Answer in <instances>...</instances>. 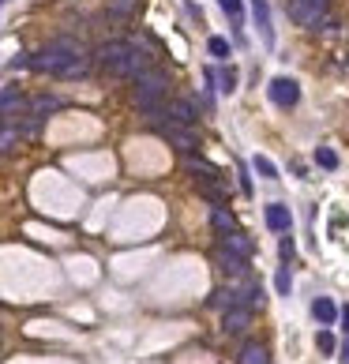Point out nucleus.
Masks as SVG:
<instances>
[{
  "label": "nucleus",
  "instance_id": "f257e3e1",
  "mask_svg": "<svg viewBox=\"0 0 349 364\" xmlns=\"http://www.w3.org/2000/svg\"><path fill=\"white\" fill-rule=\"evenodd\" d=\"M83 57H86V53H83V45H79V42H71V38H57V42L42 45V53L34 57V68H38V72H49V75L64 79L68 68L79 64Z\"/></svg>",
  "mask_w": 349,
  "mask_h": 364
},
{
  "label": "nucleus",
  "instance_id": "f03ea898",
  "mask_svg": "<svg viewBox=\"0 0 349 364\" xmlns=\"http://www.w3.org/2000/svg\"><path fill=\"white\" fill-rule=\"evenodd\" d=\"M165 90H169V79L162 72H147L136 79V106L143 113H162V101H165Z\"/></svg>",
  "mask_w": 349,
  "mask_h": 364
},
{
  "label": "nucleus",
  "instance_id": "7ed1b4c3",
  "mask_svg": "<svg viewBox=\"0 0 349 364\" xmlns=\"http://www.w3.org/2000/svg\"><path fill=\"white\" fill-rule=\"evenodd\" d=\"M132 49H136V45H128V42H106L98 49V68L106 75H128Z\"/></svg>",
  "mask_w": 349,
  "mask_h": 364
},
{
  "label": "nucleus",
  "instance_id": "20e7f679",
  "mask_svg": "<svg viewBox=\"0 0 349 364\" xmlns=\"http://www.w3.org/2000/svg\"><path fill=\"white\" fill-rule=\"evenodd\" d=\"M289 15L300 23V27L315 30L323 19H327V0H289Z\"/></svg>",
  "mask_w": 349,
  "mask_h": 364
},
{
  "label": "nucleus",
  "instance_id": "39448f33",
  "mask_svg": "<svg viewBox=\"0 0 349 364\" xmlns=\"http://www.w3.org/2000/svg\"><path fill=\"white\" fill-rule=\"evenodd\" d=\"M158 136L169 139L177 150H184V154H192L195 147H200V139H195L192 124H180V121H169V124H158Z\"/></svg>",
  "mask_w": 349,
  "mask_h": 364
},
{
  "label": "nucleus",
  "instance_id": "423d86ee",
  "mask_svg": "<svg viewBox=\"0 0 349 364\" xmlns=\"http://www.w3.org/2000/svg\"><path fill=\"white\" fill-rule=\"evenodd\" d=\"M267 94H271V101H274V106H282V109H289V106H297V101H300V86H297V79H289V75L271 79Z\"/></svg>",
  "mask_w": 349,
  "mask_h": 364
},
{
  "label": "nucleus",
  "instance_id": "0eeeda50",
  "mask_svg": "<svg viewBox=\"0 0 349 364\" xmlns=\"http://www.w3.org/2000/svg\"><path fill=\"white\" fill-rule=\"evenodd\" d=\"M252 15H256V27L263 45H274V27H271V4L267 0H252Z\"/></svg>",
  "mask_w": 349,
  "mask_h": 364
},
{
  "label": "nucleus",
  "instance_id": "6e6552de",
  "mask_svg": "<svg viewBox=\"0 0 349 364\" xmlns=\"http://www.w3.org/2000/svg\"><path fill=\"white\" fill-rule=\"evenodd\" d=\"M248 323H252V308H229L226 312V319H221V330H226V335H244V330H248Z\"/></svg>",
  "mask_w": 349,
  "mask_h": 364
},
{
  "label": "nucleus",
  "instance_id": "1a4fd4ad",
  "mask_svg": "<svg viewBox=\"0 0 349 364\" xmlns=\"http://www.w3.org/2000/svg\"><path fill=\"white\" fill-rule=\"evenodd\" d=\"M312 315L323 323V327H335V323L342 319V312L335 308V300H330V297H315L312 300Z\"/></svg>",
  "mask_w": 349,
  "mask_h": 364
},
{
  "label": "nucleus",
  "instance_id": "9d476101",
  "mask_svg": "<svg viewBox=\"0 0 349 364\" xmlns=\"http://www.w3.org/2000/svg\"><path fill=\"white\" fill-rule=\"evenodd\" d=\"M267 226H271L274 233H289V226H293L289 207H282V203H271V207H267Z\"/></svg>",
  "mask_w": 349,
  "mask_h": 364
},
{
  "label": "nucleus",
  "instance_id": "9b49d317",
  "mask_svg": "<svg viewBox=\"0 0 349 364\" xmlns=\"http://www.w3.org/2000/svg\"><path fill=\"white\" fill-rule=\"evenodd\" d=\"M27 109V101L15 94V86H4V124H15V117Z\"/></svg>",
  "mask_w": 349,
  "mask_h": 364
},
{
  "label": "nucleus",
  "instance_id": "f8f14e48",
  "mask_svg": "<svg viewBox=\"0 0 349 364\" xmlns=\"http://www.w3.org/2000/svg\"><path fill=\"white\" fill-rule=\"evenodd\" d=\"M221 248L237 252V256H244V259L252 256V241H248V236L241 233V229H233V233H226V236H221Z\"/></svg>",
  "mask_w": 349,
  "mask_h": 364
},
{
  "label": "nucleus",
  "instance_id": "ddd939ff",
  "mask_svg": "<svg viewBox=\"0 0 349 364\" xmlns=\"http://www.w3.org/2000/svg\"><path fill=\"white\" fill-rule=\"evenodd\" d=\"M237 364H271V357H267V350L259 342H248L241 350V361H237Z\"/></svg>",
  "mask_w": 349,
  "mask_h": 364
},
{
  "label": "nucleus",
  "instance_id": "4468645a",
  "mask_svg": "<svg viewBox=\"0 0 349 364\" xmlns=\"http://www.w3.org/2000/svg\"><path fill=\"white\" fill-rule=\"evenodd\" d=\"M169 117H173V121H180V124H192L195 121V106L188 98H180V101H173V106H169Z\"/></svg>",
  "mask_w": 349,
  "mask_h": 364
},
{
  "label": "nucleus",
  "instance_id": "2eb2a0df",
  "mask_svg": "<svg viewBox=\"0 0 349 364\" xmlns=\"http://www.w3.org/2000/svg\"><path fill=\"white\" fill-rule=\"evenodd\" d=\"M218 263H221V271H229V274H244V256H237V252H229V248L218 252Z\"/></svg>",
  "mask_w": 349,
  "mask_h": 364
},
{
  "label": "nucleus",
  "instance_id": "dca6fc26",
  "mask_svg": "<svg viewBox=\"0 0 349 364\" xmlns=\"http://www.w3.org/2000/svg\"><path fill=\"white\" fill-rule=\"evenodd\" d=\"M252 169H256L263 180H278V169H274V162H271V158H263V154L252 158Z\"/></svg>",
  "mask_w": 349,
  "mask_h": 364
},
{
  "label": "nucleus",
  "instance_id": "f3484780",
  "mask_svg": "<svg viewBox=\"0 0 349 364\" xmlns=\"http://www.w3.org/2000/svg\"><path fill=\"white\" fill-rule=\"evenodd\" d=\"M150 72V57H147V53H143V49H132V64H128V75H147Z\"/></svg>",
  "mask_w": 349,
  "mask_h": 364
},
{
  "label": "nucleus",
  "instance_id": "a211bd4d",
  "mask_svg": "<svg viewBox=\"0 0 349 364\" xmlns=\"http://www.w3.org/2000/svg\"><path fill=\"white\" fill-rule=\"evenodd\" d=\"M210 221H214V229H218L221 236L226 233H233V218L226 215V207H214V215H210Z\"/></svg>",
  "mask_w": 349,
  "mask_h": 364
},
{
  "label": "nucleus",
  "instance_id": "6ab92c4d",
  "mask_svg": "<svg viewBox=\"0 0 349 364\" xmlns=\"http://www.w3.org/2000/svg\"><path fill=\"white\" fill-rule=\"evenodd\" d=\"M214 79H218V90H221V94H233V90H237V72H233V68H226V72H214Z\"/></svg>",
  "mask_w": 349,
  "mask_h": 364
},
{
  "label": "nucleus",
  "instance_id": "aec40b11",
  "mask_svg": "<svg viewBox=\"0 0 349 364\" xmlns=\"http://www.w3.org/2000/svg\"><path fill=\"white\" fill-rule=\"evenodd\" d=\"M315 165H320V169H338V154L330 147H320L315 150Z\"/></svg>",
  "mask_w": 349,
  "mask_h": 364
},
{
  "label": "nucleus",
  "instance_id": "412c9836",
  "mask_svg": "<svg viewBox=\"0 0 349 364\" xmlns=\"http://www.w3.org/2000/svg\"><path fill=\"white\" fill-rule=\"evenodd\" d=\"M60 101L53 98V94H42V98H34V117H45V113H53Z\"/></svg>",
  "mask_w": 349,
  "mask_h": 364
},
{
  "label": "nucleus",
  "instance_id": "4be33fe9",
  "mask_svg": "<svg viewBox=\"0 0 349 364\" xmlns=\"http://www.w3.org/2000/svg\"><path fill=\"white\" fill-rule=\"evenodd\" d=\"M218 4H221V12H226L233 23H241V15H244V0H218Z\"/></svg>",
  "mask_w": 349,
  "mask_h": 364
},
{
  "label": "nucleus",
  "instance_id": "5701e85b",
  "mask_svg": "<svg viewBox=\"0 0 349 364\" xmlns=\"http://www.w3.org/2000/svg\"><path fill=\"white\" fill-rule=\"evenodd\" d=\"M207 49H210V57L229 60V42H226V38H210V42H207Z\"/></svg>",
  "mask_w": 349,
  "mask_h": 364
},
{
  "label": "nucleus",
  "instance_id": "b1692460",
  "mask_svg": "<svg viewBox=\"0 0 349 364\" xmlns=\"http://www.w3.org/2000/svg\"><path fill=\"white\" fill-rule=\"evenodd\" d=\"M274 286H278V293H282V297H289V289H293V274H289V263H285V267H278V282H274Z\"/></svg>",
  "mask_w": 349,
  "mask_h": 364
},
{
  "label": "nucleus",
  "instance_id": "393cba45",
  "mask_svg": "<svg viewBox=\"0 0 349 364\" xmlns=\"http://www.w3.org/2000/svg\"><path fill=\"white\" fill-rule=\"evenodd\" d=\"M315 345H320L323 353H335L338 345H335V335H330V330H320V335H315Z\"/></svg>",
  "mask_w": 349,
  "mask_h": 364
},
{
  "label": "nucleus",
  "instance_id": "a878e982",
  "mask_svg": "<svg viewBox=\"0 0 349 364\" xmlns=\"http://www.w3.org/2000/svg\"><path fill=\"white\" fill-rule=\"evenodd\" d=\"M214 304H218V308H226V312H229V308H237V293L233 289H221V293H214Z\"/></svg>",
  "mask_w": 349,
  "mask_h": 364
},
{
  "label": "nucleus",
  "instance_id": "bb28decb",
  "mask_svg": "<svg viewBox=\"0 0 349 364\" xmlns=\"http://www.w3.org/2000/svg\"><path fill=\"white\" fill-rule=\"evenodd\" d=\"M278 252H282V259H285V263H289V259H293V252H297V244H293V236H289V233H285V236H282Z\"/></svg>",
  "mask_w": 349,
  "mask_h": 364
},
{
  "label": "nucleus",
  "instance_id": "cd10ccee",
  "mask_svg": "<svg viewBox=\"0 0 349 364\" xmlns=\"http://www.w3.org/2000/svg\"><path fill=\"white\" fill-rule=\"evenodd\" d=\"M15 139H19V136H15V128H12V124H4V147H0V150H4V154H12Z\"/></svg>",
  "mask_w": 349,
  "mask_h": 364
},
{
  "label": "nucleus",
  "instance_id": "c85d7f7f",
  "mask_svg": "<svg viewBox=\"0 0 349 364\" xmlns=\"http://www.w3.org/2000/svg\"><path fill=\"white\" fill-rule=\"evenodd\" d=\"M38 128H42V117H30V121L23 124V136H27V139H30V136H38Z\"/></svg>",
  "mask_w": 349,
  "mask_h": 364
},
{
  "label": "nucleus",
  "instance_id": "c756f323",
  "mask_svg": "<svg viewBox=\"0 0 349 364\" xmlns=\"http://www.w3.org/2000/svg\"><path fill=\"white\" fill-rule=\"evenodd\" d=\"M342 330H346V335H349V304L342 308Z\"/></svg>",
  "mask_w": 349,
  "mask_h": 364
},
{
  "label": "nucleus",
  "instance_id": "7c9ffc66",
  "mask_svg": "<svg viewBox=\"0 0 349 364\" xmlns=\"http://www.w3.org/2000/svg\"><path fill=\"white\" fill-rule=\"evenodd\" d=\"M342 364H349V342H346V350H342Z\"/></svg>",
  "mask_w": 349,
  "mask_h": 364
}]
</instances>
